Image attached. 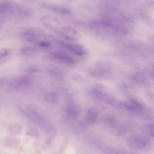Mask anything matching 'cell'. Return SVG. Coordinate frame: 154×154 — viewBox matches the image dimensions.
Instances as JSON below:
<instances>
[{
  "mask_svg": "<svg viewBox=\"0 0 154 154\" xmlns=\"http://www.w3.org/2000/svg\"><path fill=\"white\" fill-rule=\"evenodd\" d=\"M127 142L131 148L137 150L146 149L150 145V141L147 137L137 133L130 134L127 138Z\"/></svg>",
  "mask_w": 154,
  "mask_h": 154,
  "instance_id": "6da1fadb",
  "label": "cell"
},
{
  "mask_svg": "<svg viewBox=\"0 0 154 154\" xmlns=\"http://www.w3.org/2000/svg\"><path fill=\"white\" fill-rule=\"evenodd\" d=\"M31 79L30 76L28 75L19 76L13 79L9 85L11 90H18L29 85Z\"/></svg>",
  "mask_w": 154,
  "mask_h": 154,
  "instance_id": "7a4b0ae2",
  "label": "cell"
},
{
  "mask_svg": "<svg viewBox=\"0 0 154 154\" xmlns=\"http://www.w3.org/2000/svg\"><path fill=\"white\" fill-rule=\"evenodd\" d=\"M58 45L72 53L78 56L85 55L87 53L85 49L79 45L69 43L60 40Z\"/></svg>",
  "mask_w": 154,
  "mask_h": 154,
  "instance_id": "3957f363",
  "label": "cell"
},
{
  "mask_svg": "<svg viewBox=\"0 0 154 154\" xmlns=\"http://www.w3.org/2000/svg\"><path fill=\"white\" fill-rule=\"evenodd\" d=\"M51 56L53 58L70 65L75 63L74 58L66 52L60 51H52L50 53Z\"/></svg>",
  "mask_w": 154,
  "mask_h": 154,
  "instance_id": "277c9868",
  "label": "cell"
},
{
  "mask_svg": "<svg viewBox=\"0 0 154 154\" xmlns=\"http://www.w3.org/2000/svg\"><path fill=\"white\" fill-rule=\"evenodd\" d=\"M121 105L128 110L134 112H139L143 109V106L139 102L133 99L121 103Z\"/></svg>",
  "mask_w": 154,
  "mask_h": 154,
  "instance_id": "5b68a950",
  "label": "cell"
},
{
  "mask_svg": "<svg viewBox=\"0 0 154 154\" xmlns=\"http://www.w3.org/2000/svg\"><path fill=\"white\" fill-rule=\"evenodd\" d=\"M44 31L40 28H32L28 29L22 33L25 38H38L44 35Z\"/></svg>",
  "mask_w": 154,
  "mask_h": 154,
  "instance_id": "8992f818",
  "label": "cell"
},
{
  "mask_svg": "<svg viewBox=\"0 0 154 154\" xmlns=\"http://www.w3.org/2000/svg\"><path fill=\"white\" fill-rule=\"evenodd\" d=\"M81 112L80 106L76 103H72L66 109V113L70 118L74 119L79 116Z\"/></svg>",
  "mask_w": 154,
  "mask_h": 154,
  "instance_id": "52a82bcc",
  "label": "cell"
},
{
  "mask_svg": "<svg viewBox=\"0 0 154 154\" xmlns=\"http://www.w3.org/2000/svg\"><path fill=\"white\" fill-rule=\"evenodd\" d=\"M99 111L98 109L94 107H91L88 109L86 115V119L87 122L90 124L95 123L97 120L99 115Z\"/></svg>",
  "mask_w": 154,
  "mask_h": 154,
  "instance_id": "ba28073f",
  "label": "cell"
},
{
  "mask_svg": "<svg viewBox=\"0 0 154 154\" xmlns=\"http://www.w3.org/2000/svg\"><path fill=\"white\" fill-rule=\"evenodd\" d=\"M20 51L23 54L28 56H31L36 54L38 52V49L37 48L30 46L23 47Z\"/></svg>",
  "mask_w": 154,
  "mask_h": 154,
  "instance_id": "9c48e42d",
  "label": "cell"
},
{
  "mask_svg": "<svg viewBox=\"0 0 154 154\" xmlns=\"http://www.w3.org/2000/svg\"><path fill=\"white\" fill-rule=\"evenodd\" d=\"M105 125L109 128H115L117 125V120L116 118L112 115H108L105 119Z\"/></svg>",
  "mask_w": 154,
  "mask_h": 154,
  "instance_id": "30bf717a",
  "label": "cell"
},
{
  "mask_svg": "<svg viewBox=\"0 0 154 154\" xmlns=\"http://www.w3.org/2000/svg\"><path fill=\"white\" fill-rule=\"evenodd\" d=\"M50 74L54 78L59 80H62L64 78L63 74L58 70L55 68L50 69L48 71Z\"/></svg>",
  "mask_w": 154,
  "mask_h": 154,
  "instance_id": "8fae6325",
  "label": "cell"
},
{
  "mask_svg": "<svg viewBox=\"0 0 154 154\" xmlns=\"http://www.w3.org/2000/svg\"><path fill=\"white\" fill-rule=\"evenodd\" d=\"M47 8L61 14H67L70 12L69 9L67 8L58 6L48 5L47 6Z\"/></svg>",
  "mask_w": 154,
  "mask_h": 154,
  "instance_id": "7c38bea8",
  "label": "cell"
},
{
  "mask_svg": "<svg viewBox=\"0 0 154 154\" xmlns=\"http://www.w3.org/2000/svg\"><path fill=\"white\" fill-rule=\"evenodd\" d=\"M60 30L66 35L72 37H76L75 36L78 34L77 31L71 27H63Z\"/></svg>",
  "mask_w": 154,
  "mask_h": 154,
  "instance_id": "4fadbf2b",
  "label": "cell"
},
{
  "mask_svg": "<svg viewBox=\"0 0 154 154\" xmlns=\"http://www.w3.org/2000/svg\"><path fill=\"white\" fill-rule=\"evenodd\" d=\"M46 100L50 103H54L58 99V95L55 93L51 92L47 94L45 97Z\"/></svg>",
  "mask_w": 154,
  "mask_h": 154,
  "instance_id": "5bb4252c",
  "label": "cell"
},
{
  "mask_svg": "<svg viewBox=\"0 0 154 154\" xmlns=\"http://www.w3.org/2000/svg\"><path fill=\"white\" fill-rule=\"evenodd\" d=\"M21 130L20 126L17 124H13L9 126L8 128L9 133L14 134H19Z\"/></svg>",
  "mask_w": 154,
  "mask_h": 154,
  "instance_id": "9a60e30c",
  "label": "cell"
},
{
  "mask_svg": "<svg viewBox=\"0 0 154 154\" xmlns=\"http://www.w3.org/2000/svg\"><path fill=\"white\" fill-rule=\"evenodd\" d=\"M5 145L9 146H14L17 143V139L13 138H9L5 139L4 141Z\"/></svg>",
  "mask_w": 154,
  "mask_h": 154,
  "instance_id": "2e32d148",
  "label": "cell"
},
{
  "mask_svg": "<svg viewBox=\"0 0 154 154\" xmlns=\"http://www.w3.org/2000/svg\"><path fill=\"white\" fill-rule=\"evenodd\" d=\"M146 130L149 135L151 137H154V125L152 124L147 125L145 127Z\"/></svg>",
  "mask_w": 154,
  "mask_h": 154,
  "instance_id": "e0dca14e",
  "label": "cell"
},
{
  "mask_svg": "<svg viewBox=\"0 0 154 154\" xmlns=\"http://www.w3.org/2000/svg\"><path fill=\"white\" fill-rule=\"evenodd\" d=\"M22 69L24 71L29 73H35L38 71L36 68L32 66H24Z\"/></svg>",
  "mask_w": 154,
  "mask_h": 154,
  "instance_id": "ac0fdd59",
  "label": "cell"
},
{
  "mask_svg": "<svg viewBox=\"0 0 154 154\" xmlns=\"http://www.w3.org/2000/svg\"><path fill=\"white\" fill-rule=\"evenodd\" d=\"M10 53V51L9 49H6L0 52V58H4L8 55Z\"/></svg>",
  "mask_w": 154,
  "mask_h": 154,
  "instance_id": "d6986e66",
  "label": "cell"
},
{
  "mask_svg": "<svg viewBox=\"0 0 154 154\" xmlns=\"http://www.w3.org/2000/svg\"><path fill=\"white\" fill-rule=\"evenodd\" d=\"M3 82V80L2 79H0V88L2 87Z\"/></svg>",
  "mask_w": 154,
  "mask_h": 154,
  "instance_id": "ffe728a7",
  "label": "cell"
}]
</instances>
